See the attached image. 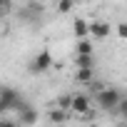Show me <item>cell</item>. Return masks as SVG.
<instances>
[{
	"mask_svg": "<svg viewBox=\"0 0 127 127\" xmlns=\"http://www.w3.org/2000/svg\"><path fill=\"white\" fill-rule=\"evenodd\" d=\"M20 105H23V100H20L18 90L0 87V115H3V112H18Z\"/></svg>",
	"mask_w": 127,
	"mask_h": 127,
	"instance_id": "obj_1",
	"label": "cell"
},
{
	"mask_svg": "<svg viewBox=\"0 0 127 127\" xmlns=\"http://www.w3.org/2000/svg\"><path fill=\"white\" fill-rule=\"evenodd\" d=\"M120 100H122V92L117 87H102L97 92V105L102 110H107V112H115L117 105H120Z\"/></svg>",
	"mask_w": 127,
	"mask_h": 127,
	"instance_id": "obj_2",
	"label": "cell"
},
{
	"mask_svg": "<svg viewBox=\"0 0 127 127\" xmlns=\"http://www.w3.org/2000/svg\"><path fill=\"white\" fill-rule=\"evenodd\" d=\"M50 65H52V55H50L47 50H40V52L32 57V62H30V70H32L35 75H40V72H47Z\"/></svg>",
	"mask_w": 127,
	"mask_h": 127,
	"instance_id": "obj_3",
	"label": "cell"
},
{
	"mask_svg": "<svg viewBox=\"0 0 127 127\" xmlns=\"http://www.w3.org/2000/svg\"><path fill=\"white\" fill-rule=\"evenodd\" d=\"M110 32H112V28H110V23H105V20H95V23H87V35H92V37H97V40L107 37Z\"/></svg>",
	"mask_w": 127,
	"mask_h": 127,
	"instance_id": "obj_4",
	"label": "cell"
},
{
	"mask_svg": "<svg viewBox=\"0 0 127 127\" xmlns=\"http://www.w3.org/2000/svg\"><path fill=\"white\" fill-rule=\"evenodd\" d=\"M70 112H75V115H87L90 112V97H87V92H80V95L72 97Z\"/></svg>",
	"mask_w": 127,
	"mask_h": 127,
	"instance_id": "obj_5",
	"label": "cell"
},
{
	"mask_svg": "<svg viewBox=\"0 0 127 127\" xmlns=\"http://www.w3.org/2000/svg\"><path fill=\"white\" fill-rule=\"evenodd\" d=\"M18 117H20V122H23V125H28V127H32V125L37 122V110H35L32 105H28V102H23V105H20V110H18Z\"/></svg>",
	"mask_w": 127,
	"mask_h": 127,
	"instance_id": "obj_6",
	"label": "cell"
},
{
	"mask_svg": "<svg viewBox=\"0 0 127 127\" xmlns=\"http://www.w3.org/2000/svg\"><path fill=\"white\" fill-rule=\"evenodd\" d=\"M72 30H75V37H77V40H85V37H87V20H85V18H75Z\"/></svg>",
	"mask_w": 127,
	"mask_h": 127,
	"instance_id": "obj_7",
	"label": "cell"
},
{
	"mask_svg": "<svg viewBox=\"0 0 127 127\" xmlns=\"http://www.w3.org/2000/svg\"><path fill=\"white\" fill-rule=\"evenodd\" d=\"M47 117H50V122H55V125H62V122H67L70 112H65V110H60V107H52V110L47 112Z\"/></svg>",
	"mask_w": 127,
	"mask_h": 127,
	"instance_id": "obj_8",
	"label": "cell"
},
{
	"mask_svg": "<svg viewBox=\"0 0 127 127\" xmlns=\"http://www.w3.org/2000/svg\"><path fill=\"white\" fill-rule=\"evenodd\" d=\"M75 80L82 82V85H90V82H92V67H77Z\"/></svg>",
	"mask_w": 127,
	"mask_h": 127,
	"instance_id": "obj_9",
	"label": "cell"
},
{
	"mask_svg": "<svg viewBox=\"0 0 127 127\" xmlns=\"http://www.w3.org/2000/svg\"><path fill=\"white\" fill-rule=\"evenodd\" d=\"M77 55H92V42L85 37V40H77Z\"/></svg>",
	"mask_w": 127,
	"mask_h": 127,
	"instance_id": "obj_10",
	"label": "cell"
},
{
	"mask_svg": "<svg viewBox=\"0 0 127 127\" xmlns=\"http://www.w3.org/2000/svg\"><path fill=\"white\" fill-rule=\"evenodd\" d=\"M70 102H72V95H60L57 97V107L65 110V112H70Z\"/></svg>",
	"mask_w": 127,
	"mask_h": 127,
	"instance_id": "obj_11",
	"label": "cell"
},
{
	"mask_svg": "<svg viewBox=\"0 0 127 127\" xmlns=\"http://www.w3.org/2000/svg\"><path fill=\"white\" fill-rule=\"evenodd\" d=\"M77 67H92V55H77Z\"/></svg>",
	"mask_w": 127,
	"mask_h": 127,
	"instance_id": "obj_12",
	"label": "cell"
},
{
	"mask_svg": "<svg viewBox=\"0 0 127 127\" xmlns=\"http://www.w3.org/2000/svg\"><path fill=\"white\" fill-rule=\"evenodd\" d=\"M72 5H75L72 0H60V3H57V10H60V13H70Z\"/></svg>",
	"mask_w": 127,
	"mask_h": 127,
	"instance_id": "obj_13",
	"label": "cell"
},
{
	"mask_svg": "<svg viewBox=\"0 0 127 127\" xmlns=\"http://www.w3.org/2000/svg\"><path fill=\"white\" fill-rule=\"evenodd\" d=\"M115 35H117V37H122V40H125V37H127V25H125V23H120V25H117V28H115Z\"/></svg>",
	"mask_w": 127,
	"mask_h": 127,
	"instance_id": "obj_14",
	"label": "cell"
},
{
	"mask_svg": "<svg viewBox=\"0 0 127 127\" xmlns=\"http://www.w3.org/2000/svg\"><path fill=\"white\" fill-rule=\"evenodd\" d=\"M0 127H18V122H13L8 117H0Z\"/></svg>",
	"mask_w": 127,
	"mask_h": 127,
	"instance_id": "obj_15",
	"label": "cell"
},
{
	"mask_svg": "<svg viewBox=\"0 0 127 127\" xmlns=\"http://www.w3.org/2000/svg\"><path fill=\"white\" fill-rule=\"evenodd\" d=\"M0 25H3V23H0Z\"/></svg>",
	"mask_w": 127,
	"mask_h": 127,
	"instance_id": "obj_16",
	"label": "cell"
},
{
	"mask_svg": "<svg viewBox=\"0 0 127 127\" xmlns=\"http://www.w3.org/2000/svg\"><path fill=\"white\" fill-rule=\"evenodd\" d=\"M72 3H75V0H72Z\"/></svg>",
	"mask_w": 127,
	"mask_h": 127,
	"instance_id": "obj_17",
	"label": "cell"
}]
</instances>
